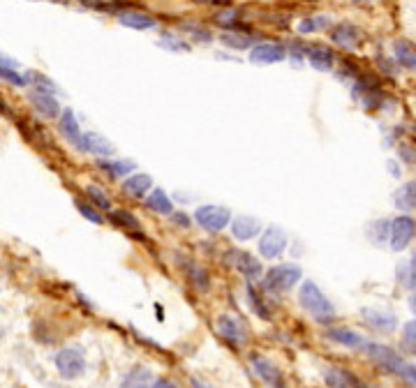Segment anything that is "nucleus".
Listing matches in <instances>:
<instances>
[{"label": "nucleus", "instance_id": "f257e3e1", "mask_svg": "<svg viewBox=\"0 0 416 388\" xmlns=\"http://www.w3.org/2000/svg\"><path fill=\"white\" fill-rule=\"evenodd\" d=\"M299 301H301V308H303L308 315L315 319V322L329 324V322H333V317H336V308H333V303L324 296V292L313 282V280H306V282L301 285Z\"/></svg>", "mask_w": 416, "mask_h": 388}, {"label": "nucleus", "instance_id": "f03ea898", "mask_svg": "<svg viewBox=\"0 0 416 388\" xmlns=\"http://www.w3.org/2000/svg\"><path fill=\"white\" fill-rule=\"evenodd\" d=\"M301 275H303V271H301L299 264H278L266 271L264 287H266L268 292H278V294L289 292L292 287H296L301 282Z\"/></svg>", "mask_w": 416, "mask_h": 388}, {"label": "nucleus", "instance_id": "7ed1b4c3", "mask_svg": "<svg viewBox=\"0 0 416 388\" xmlns=\"http://www.w3.org/2000/svg\"><path fill=\"white\" fill-rule=\"evenodd\" d=\"M194 222L199 224L203 231L220 233L224 227H229L231 213H229V208H224V206H213V203H206V206H199L194 210Z\"/></svg>", "mask_w": 416, "mask_h": 388}, {"label": "nucleus", "instance_id": "20e7f679", "mask_svg": "<svg viewBox=\"0 0 416 388\" xmlns=\"http://www.w3.org/2000/svg\"><path fill=\"white\" fill-rule=\"evenodd\" d=\"M56 370L63 379H77L86 370V356L79 347H67L60 349L56 354Z\"/></svg>", "mask_w": 416, "mask_h": 388}, {"label": "nucleus", "instance_id": "39448f33", "mask_svg": "<svg viewBox=\"0 0 416 388\" xmlns=\"http://www.w3.org/2000/svg\"><path fill=\"white\" fill-rule=\"evenodd\" d=\"M363 349H366V354L377 365H380V368H384L387 372H393V375H400V372H403V368L407 365L403 361V356H398L391 347L375 345V342H366V345H363Z\"/></svg>", "mask_w": 416, "mask_h": 388}, {"label": "nucleus", "instance_id": "423d86ee", "mask_svg": "<svg viewBox=\"0 0 416 388\" xmlns=\"http://www.w3.org/2000/svg\"><path fill=\"white\" fill-rule=\"evenodd\" d=\"M215 326H217V333L222 336V340L229 342L234 349H241L248 342V329H245V324L241 322L238 317L222 315V317H217Z\"/></svg>", "mask_w": 416, "mask_h": 388}, {"label": "nucleus", "instance_id": "0eeeda50", "mask_svg": "<svg viewBox=\"0 0 416 388\" xmlns=\"http://www.w3.org/2000/svg\"><path fill=\"white\" fill-rule=\"evenodd\" d=\"M287 243H289V238H287L285 229H280V227H268L259 238V254L264 259H278L287 250Z\"/></svg>", "mask_w": 416, "mask_h": 388}, {"label": "nucleus", "instance_id": "6e6552de", "mask_svg": "<svg viewBox=\"0 0 416 388\" xmlns=\"http://www.w3.org/2000/svg\"><path fill=\"white\" fill-rule=\"evenodd\" d=\"M250 363H252V368H254V375L259 377L266 386H271V388H285L282 372H280L268 359H264L261 354H250Z\"/></svg>", "mask_w": 416, "mask_h": 388}, {"label": "nucleus", "instance_id": "1a4fd4ad", "mask_svg": "<svg viewBox=\"0 0 416 388\" xmlns=\"http://www.w3.org/2000/svg\"><path fill=\"white\" fill-rule=\"evenodd\" d=\"M354 97H359L366 109H377L384 104V93L380 90V83L373 77H361L354 86Z\"/></svg>", "mask_w": 416, "mask_h": 388}, {"label": "nucleus", "instance_id": "9d476101", "mask_svg": "<svg viewBox=\"0 0 416 388\" xmlns=\"http://www.w3.org/2000/svg\"><path fill=\"white\" fill-rule=\"evenodd\" d=\"M287 58V49L285 44L280 42H259L250 49V60L257 65H271V63H280V60Z\"/></svg>", "mask_w": 416, "mask_h": 388}, {"label": "nucleus", "instance_id": "9b49d317", "mask_svg": "<svg viewBox=\"0 0 416 388\" xmlns=\"http://www.w3.org/2000/svg\"><path fill=\"white\" fill-rule=\"evenodd\" d=\"M414 233H416V222L412 217H407V215L396 217L391 222V247L398 250V252L405 250L412 243Z\"/></svg>", "mask_w": 416, "mask_h": 388}, {"label": "nucleus", "instance_id": "f8f14e48", "mask_svg": "<svg viewBox=\"0 0 416 388\" xmlns=\"http://www.w3.org/2000/svg\"><path fill=\"white\" fill-rule=\"evenodd\" d=\"M77 148L81 150V153H88V155H95V157H111L113 153H116L111 143L104 139L102 134H95V132H83L79 143H77Z\"/></svg>", "mask_w": 416, "mask_h": 388}, {"label": "nucleus", "instance_id": "ddd939ff", "mask_svg": "<svg viewBox=\"0 0 416 388\" xmlns=\"http://www.w3.org/2000/svg\"><path fill=\"white\" fill-rule=\"evenodd\" d=\"M28 102L33 104V109L44 118H58L60 116V104L56 100V95L42 93V90H30Z\"/></svg>", "mask_w": 416, "mask_h": 388}, {"label": "nucleus", "instance_id": "4468645a", "mask_svg": "<svg viewBox=\"0 0 416 388\" xmlns=\"http://www.w3.org/2000/svg\"><path fill=\"white\" fill-rule=\"evenodd\" d=\"M97 166H100V171L111 180L127 178L137 169V164H134L132 159H111V157H100L97 159Z\"/></svg>", "mask_w": 416, "mask_h": 388}, {"label": "nucleus", "instance_id": "2eb2a0df", "mask_svg": "<svg viewBox=\"0 0 416 388\" xmlns=\"http://www.w3.org/2000/svg\"><path fill=\"white\" fill-rule=\"evenodd\" d=\"M231 236L236 240H252L254 236L261 233V222L250 215H236L231 217Z\"/></svg>", "mask_w": 416, "mask_h": 388}, {"label": "nucleus", "instance_id": "dca6fc26", "mask_svg": "<svg viewBox=\"0 0 416 388\" xmlns=\"http://www.w3.org/2000/svg\"><path fill=\"white\" fill-rule=\"evenodd\" d=\"M324 379H327L329 388H368L354 372L345 368H336V365L324 372Z\"/></svg>", "mask_w": 416, "mask_h": 388}, {"label": "nucleus", "instance_id": "f3484780", "mask_svg": "<svg viewBox=\"0 0 416 388\" xmlns=\"http://www.w3.org/2000/svg\"><path fill=\"white\" fill-rule=\"evenodd\" d=\"M150 189H153V178L148 173H130L123 178V192L130 194L132 199H146Z\"/></svg>", "mask_w": 416, "mask_h": 388}, {"label": "nucleus", "instance_id": "a211bd4d", "mask_svg": "<svg viewBox=\"0 0 416 388\" xmlns=\"http://www.w3.org/2000/svg\"><path fill=\"white\" fill-rule=\"evenodd\" d=\"M109 220H111V224L113 227H118V229H123L127 233H132V236H137V238H143V233H141V222H139V217L134 215V213L130 210H125V208H116V210H109Z\"/></svg>", "mask_w": 416, "mask_h": 388}, {"label": "nucleus", "instance_id": "6ab92c4d", "mask_svg": "<svg viewBox=\"0 0 416 388\" xmlns=\"http://www.w3.org/2000/svg\"><path fill=\"white\" fill-rule=\"evenodd\" d=\"M306 58L308 63L320 72H329L333 70V63H336V56L329 47L324 44H313V47H306Z\"/></svg>", "mask_w": 416, "mask_h": 388}, {"label": "nucleus", "instance_id": "aec40b11", "mask_svg": "<svg viewBox=\"0 0 416 388\" xmlns=\"http://www.w3.org/2000/svg\"><path fill=\"white\" fill-rule=\"evenodd\" d=\"M118 21L125 28H132V30H153L157 26L155 17H150V14L139 12V10H120Z\"/></svg>", "mask_w": 416, "mask_h": 388}, {"label": "nucleus", "instance_id": "412c9836", "mask_svg": "<svg viewBox=\"0 0 416 388\" xmlns=\"http://www.w3.org/2000/svg\"><path fill=\"white\" fill-rule=\"evenodd\" d=\"M234 257V266H236L238 273H243L248 280H259L264 275V266L259 259H254V254L250 252H231Z\"/></svg>", "mask_w": 416, "mask_h": 388}, {"label": "nucleus", "instance_id": "4be33fe9", "mask_svg": "<svg viewBox=\"0 0 416 388\" xmlns=\"http://www.w3.org/2000/svg\"><path fill=\"white\" fill-rule=\"evenodd\" d=\"M220 42L227 49H236V51H245L254 47V35L248 33L243 28H229L220 35Z\"/></svg>", "mask_w": 416, "mask_h": 388}, {"label": "nucleus", "instance_id": "5701e85b", "mask_svg": "<svg viewBox=\"0 0 416 388\" xmlns=\"http://www.w3.org/2000/svg\"><path fill=\"white\" fill-rule=\"evenodd\" d=\"M58 129H60V134L65 136L67 141L72 143L74 148H77V143L81 139V127H79V120L77 116H74V111L72 109H60V116H58Z\"/></svg>", "mask_w": 416, "mask_h": 388}, {"label": "nucleus", "instance_id": "b1692460", "mask_svg": "<svg viewBox=\"0 0 416 388\" xmlns=\"http://www.w3.org/2000/svg\"><path fill=\"white\" fill-rule=\"evenodd\" d=\"M146 208L157 213V215H166V217H169L171 213H173V201L169 199V194H166L162 187H153L146 194Z\"/></svg>", "mask_w": 416, "mask_h": 388}, {"label": "nucleus", "instance_id": "393cba45", "mask_svg": "<svg viewBox=\"0 0 416 388\" xmlns=\"http://www.w3.org/2000/svg\"><path fill=\"white\" fill-rule=\"evenodd\" d=\"M331 40L338 44V47H343V49H354L359 44L361 40V33H359V28L357 26H352V24H340L331 30Z\"/></svg>", "mask_w": 416, "mask_h": 388}, {"label": "nucleus", "instance_id": "a878e982", "mask_svg": "<svg viewBox=\"0 0 416 388\" xmlns=\"http://www.w3.org/2000/svg\"><path fill=\"white\" fill-rule=\"evenodd\" d=\"M150 384H153V375H150V370L143 368V365H134V368L123 377L120 388H150Z\"/></svg>", "mask_w": 416, "mask_h": 388}, {"label": "nucleus", "instance_id": "bb28decb", "mask_svg": "<svg viewBox=\"0 0 416 388\" xmlns=\"http://www.w3.org/2000/svg\"><path fill=\"white\" fill-rule=\"evenodd\" d=\"M183 268H185V278H187V282H190L194 289H199V292H208V287H210V278H208V273L203 271L199 264H194V261H185V264H183Z\"/></svg>", "mask_w": 416, "mask_h": 388}, {"label": "nucleus", "instance_id": "cd10ccee", "mask_svg": "<svg viewBox=\"0 0 416 388\" xmlns=\"http://www.w3.org/2000/svg\"><path fill=\"white\" fill-rule=\"evenodd\" d=\"M363 319L377 331H387L391 333L396 329V317L389 315V312H380V310H363Z\"/></svg>", "mask_w": 416, "mask_h": 388}, {"label": "nucleus", "instance_id": "c85d7f7f", "mask_svg": "<svg viewBox=\"0 0 416 388\" xmlns=\"http://www.w3.org/2000/svg\"><path fill=\"white\" fill-rule=\"evenodd\" d=\"M327 336L333 340V342H338V345H343V347H350V349H359L366 345V340H363L357 331H352V329H329Z\"/></svg>", "mask_w": 416, "mask_h": 388}, {"label": "nucleus", "instance_id": "c756f323", "mask_svg": "<svg viewBox=\"0 0 416 388\" xmlns=\"http://www.w3.org/2000/svg\"><path fill=\"white\" fill-rule=\"evenodd\" d=\"M393 203H396L398 210H414L416 208V180L405 182L396 192V196H393Z\"/></svg>", "mask_w": 416, "mask_h": 388}, {"label": "nucleus", "instance_id": "7c9ffc66", "mask_svg": "<svg viewBox=\"0 0 416 388\" xmlns=\"http://www.w3.org/2000/svg\"><path fill=\"white\" fill-rule=\"evenodd\" d=\"M396 58L400 65L407 67V70H416V49L410 42H405V40L396 42Z\"/></svg>", "mask_w": 416, "mask_h": 388}, {"label": "nucleus", "instance_id": "2f4dec72", "mask_svg": "<svg viewBox=\"0 0 416 388\" xmlns=\"http://www.w3.org/2000/svg\"><path fill=\"white\" fill-rule=\"evenodd\" d=\"M83 192H86V196H88V201L93 203V206L97 208V210H111V199L107 196V192H104L102 187H97V185H88L86 189H83Z\"/></svg>", "mask_w": 416, "mask_h": 388}, {"label": "nucleus", "instance_id": "473e14b6", "mask_svg": "<svg viewBox=\"0 0 416 388\" xmlns=\"http://www.w3.org/2000/svg\"><path fill=\"white\" fill-rule=\"evenodd\" d=\"M248 299H250V306H252V310H254V315L259 319H264V322H268V319H271V308L264 303L261 294L257 292L252 285H248Z\"/></svg>", "mask_w": 416, "mask_h": 388}, {"label": "nucleus", "instance_id": "72a5a7b5", "mask_svg": "<svg viewBox=\"0 0 416 388\" xmlns=\"http://www.w3.org/2000/svg\"><path fill=\"white\" fill-rule=\"evenodd\" d=\"M26 81L30 83V86H33V90H42V93H51V95L58 93L56 83L51 81L49 77H44V74H40V72H28L26 74Z\"/></svg>", "mask_w": 416, "mask_h": 388}, {"label": "nucleus", "instance_id": "f704fd0d", "mask_svg": "<svg viewBox=\"0 0 416 388\" xmlns=\"http://www.w3.org/2000/svg\"><path fill=\"white\" fill-rule=\"evenodd\" d=\"M160 47L162 49H169L173 53H180V51H190V44L180 40V35L171 33V30H164L160 35Z\"/></svg>", "mask_w": 416, "mask_h": 388}, {"label": "nucleus", "instance_id": "c9c22d12", "mask_svg": "<svg viewBox=\"0 0 416 388\" xmlns=\"http://www.w3.org/2000/svg\"><path fill=\"white\" fill-rule=\"evenodd\" d=\"M74 206H77V210L81 213L83 217L88 220V222H93V224H104V217H102V213L97 210L93 203L90 201H81V199H74Z\"/></svg>", "mask_w": 416, "mask_h": 388}, {"label": "nucleus", "instance_id": "e433bc0d", "mask_svg": "<svg viewBox=\"0 0 416 388\" xmlns=\"http://www.w3.org/2000/svg\"><path fill=\"white\" fill-rule=\"evenodd\" d=\"M329 26V17H308V19H303L299 24V33H303V35H308V33H317V30H324Z\"/></svg>", "mask_w": 416, "mask_h": 388}, {"label": "nucleus", "instance_id": "4c0bfd02", "mask_svg": "<svg viewBox=\"0 0 416 388\" xmlns=\"http://www.w3.org/2000/svg\"><path fill=\"white\" fill-rule=\"evenodd\" d=\"M398 280H400V285H405V287H414L416 285V271H414V266L412 264H403L398 268Z\"/></svg>", "mask_w": 416, "mask_h": 388}, {"label": "nucleus", "instance_id": "58836bf2", "mask_svg": "<svg viewBox=\"0 0 416 388\" xmlns=\"http://www.w3.org/2000/svg\"><path fill=\"white\" fill-rule=\"evenodd\" d=\"M81 3L90 7V10H100V12H116L118 10L116 0H81Z\"/></svg>", "mask_w": 416, "mask_h": 388}, {"label": "nucleus", "instance_id": "ea45409f", "mask_svg": "<svg viewBox=\"0 0 416 388\" xmlns=\"http://www.w3.org/2000/svg\"><path fill=\"white\" fill-rule=\"evenodd\" d=\"M236 19H238V12L236 10H224V12H217L215 14V21L220 26H227V28H234V24H236Z\"/></svg>", "mask_w": 416, "mask_h": 388}, {"label": "nucleus", "instance_id": "a19ab883", "mask_svg": "<svg viewBox=\"0 0 416 388\" xmlns=\"http://www.w3.org/2000/svg\"><path fill=\"white\" fill-rule=\"evenodd\" d=\"M190 35L194 37V40L203 42V44L213 40V33H210V30H206V28H199V26H190Z\"/></svg>", "mask_w": 416, "mask_h": 388}, {"label": "nucleus", "instance_id": "79ce46f5", "mask_svg": "<svg viewBox=\"0 0 416 388\" xmlns=\"http://www.w3.org/2000/svg\"><path fill=\"white\" fill-rule=\"evenodd\" d=\"M171 222L176 224V227H180V229H187V227H190V217L185 215V213H178V210H173L171 213Z\"/></svg>", "mask_w": 416, "mask_h": 388}, {"label": "nucleus", "instance_id": "37998d69", "mask_svg": "<svg viewBox=\"0 0 416 388\" xmlns=\"http://www.w3.org/2000/svg\"><path fill=\"white\" fill-rule=\"evenodd\" d=\"M289 56H292L294 63H301L303 56H306V47H303V44H299V42H294L289 47Z\"/></svg>", "mask_w": 416, "mask_h": 388}, {"label": "nucleus", "instance_id": "c03bdc74", "mask_svg": "<svg viewBox=\"0 0 416 388\" xmlns=\"http://www.w3.org/2000/svg\"><path fill=\"white\" fill-rule=\"evenodd\" d=\"M403 331H405V338H407V340L416 342V319H414V322H407Z\"/></svg>", "mask_w": 416, "mask_h": 388}, {"label": "nucleus", "instance_id": "a18cd8bd", "mask_svg": "<svg viewBox=\"0 0 416 388\" xmlns=\"http://www.w3.org/2000/svg\"><path fill=\"white\" fill-rule=\"evenodd\" d=\"M150 388H178L171 379H157V382L150 384Z\"/></svg>", "mask_w": 416, "mask_h": 388}, {"label": "nucleus", "instance_id": "49530a36", "mask_svg": "<svg viewBox=\"0 0 416 388\" xmlns=\"http://www.w3.org/2000/svg\"><path fill=\"white\" fill-rule=\"evenodd\" d=\"M206 3H215V5H224V3H229V0H206Z\"/></svg>", "mask_w": 416, "mask_h": 388}, {"label": "nucleus", "instance_id": "de8ad7c7", "mask_svg": "<svg viewBox=\"0 0 416 388\" xmlns=\"http://www.w3.org/2000/svg\"><path fill=\"white\" fill-rule=\"evenodd\" d=\"M192 388H208V386H203V384L196 382V379H192Z\"/></svg>", "mask_w": 416, "mask_h": 388}, {"label": "nucleus", "instance_id": "09e8293b", "mask_svg": "<svg viewBox=\"0 0 416 388\" xmlns=\"http://www.w3.org/2000/svg\"><path fill=\"white\" fill-rule=\"evenodd\" d=\"M410 303H412V310L416 312V296H412V301H410Z\"/></svg>", "mask_w": 416, "mask_h": 388}, {"label": "nucleus", "instance_id": "8fccbe9b", "mask_svg": "<svg viewBox=\"0 0 416 388\" xmlns=\"http://www.w3.org/2000/svg\"><path fill=\"white\" fill-rule=\"evenodd\" d=\"M412 266H414V271H416V254H414V261H412Z\"/></svg>", "mask_w": 416, "mask_h": 388}, {"label": "nucleus", "instance_id": "3c124183", "mask_svg": "<svg viewBox=\"0 0 416 388\" xmlns=\"http://www.w3.org/2000/svg\"><path fill=\"white\" fill-rule=\"evenodd\" d=\"M357 3H361V0H357Z\"/></svg>", "mask_w": 416, "mask_h": 388}]
</instances>
